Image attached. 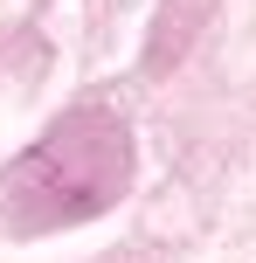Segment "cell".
<instances>
[{"label":"cell","mask_w":256,"mask_h":263,"mask_svg":"<svg viewBox=\"0 0 256 263\" xmlns=\"http://www.w3.org/2000/svg\"><path fill=\"white\" fill-rule=\"evenodd\" d=\"M132 125L111 104H69L21 159L0 166V229L21 242L97 222L132 187Z\"/></svg>","instance_id":"cell-1"}]
</instances>
